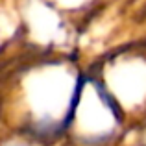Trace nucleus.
<instances>
[{
    "mask_svg": "<svg viewBox=\"0 0 146 146\" xmlns=\"http://www.w3.org/2000/svg\"><path fill=\"white\" fill-rule=\"evenodd\" d=\"M0 146H44L37 139L13 129H0Z\"/></svg>",
    "mask_w": 146,
    "mask_h": 146,
    "instance_id": "20e7f679",
    "label": "nucleus"
},
{
    "mask_svg": "<svg viewBox=\"0 0 146 146\" xmlns=\"http://www.w3.org/2000/svg\"><path fill=\"white\" fill-rule=\"evenodd\" d=\"M137 146H146V115L143 117L139 131H137Z\"/></svg>",
    "mask_w": 146,
    "mask_h": 146,
    "instance_id": "423d86ee",
    "label": "nucleus"
},
{
    "mask_svg": "<svg viewBox=\"0 0 146 146\" xmlns=\"http://www.w3.org/2000/svg\"><path fill=\"white\" fill-rule=\"evenodd\" d=\"M46 2L61 13H78L85 9L93 0H46Z\"/></svg>",
    "mask_w": 146,
    "mask_h": 146,
    "instance_id": "39448f33",
    "label": "nucleus"
},
{
    "mask_svg": "<svg viewBox=\"0 0 146 146\" xmlns=\"http://www.w3.org/2000/svg\"><path fill=\"white\" fill-rule=\"evenodd\" d=\"M96 74L129 118L146 115V54L126 50L111 56Z\"/></svg>",
    "mask_w": 146,
    "mask_h": 146,
    "instance_id": "7ed1b4c3",
    "label": "nucleus"
},
{
    "mask_svg": "<svg viewBox=\"0 0 146 146\" xmlns=\"http://www.w3.org/2000/svg\"><path fill=\"white\" fill-rule=\"evenodd\" d=\"M129 117L107 91L96 72H87L80 91L67 146H122Z\"/></svg>",
    "mask_w": 146,
    "mask_h": 146,
    "instance_id": "f03ea898",
    "label": "nucleus"
},
{
    "mask_svg": "<svg viewBox=\"0 0 146 146\" xmlns=\"http://www.w3.org/2000/svg\"><path fill=\"white\" fill-rule=\"evenodd\" d=\"M56 146H67V144H65V143H63V144H56Z\"/></svg>",
    "mask_w": 146,
    "mask_h": 146,
    "instance_id": "0eeeda50",
    "label": "nucleus"
},
{
    "mask_svg": "<svg viewBox=\"0 0 146 146\" xmlns=\"http://www.w3.org/2000/svg\"><path fill=\"white\" fill-rule=\"evenodd\" d=\"M87 70L67 56H43L11 78L2 100V128L21 131L44 146L67 141Z\"/></svg>",
    "mask_w": 146,
    "mask_h": 146,
    "instance_id": "f257e3e1",
    "label": "nucleus"
}]
</instances>
